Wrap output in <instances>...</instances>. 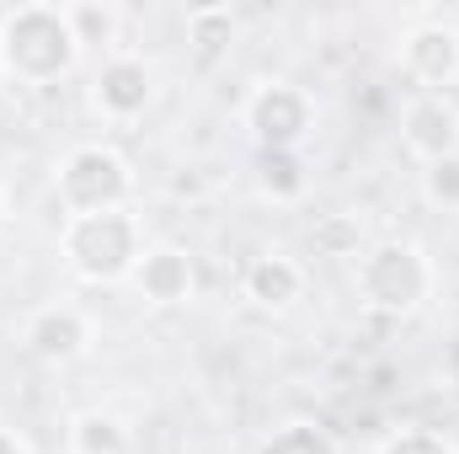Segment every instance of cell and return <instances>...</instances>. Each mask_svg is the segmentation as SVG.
<instances>
[{
	"label": "cell",
	"instance_id": "6da1fadb",
	"mask_svg": "<svg viewBox=\"0 0 459 454\" xmlns=\"http://www.w3.org/2000/svg\"><path fill=\"white\" fill-rule=\"evenodd\" d=\"M86 65L59 0H22L0 11V75L16 92H48Z\"/></svg>",
	"mask_w": 459,
	"mask_h": 454
},
{
	"label": "cell",
	"instance_id": "7a4b0ae2",
	"mask_svg": "<svg viewBox=\"0 0 459 454\" xmlns=\"http://www.w3.org/2000/svg\"><path fill=\"white\" fill-rule=\"evenodd\" d=\"M144 251H150V230H144L139 209L59 220V262L86 289H117V284H128Z\"/></svg>",
	"mask_w": 459,
	"mask_h": 454
},
{
	"label": "cell",
	"instance_id": "3957f363",
	"mask_svg": "<svg viewBox=\"0 0 459 454\" xmlns=\"http://www.w3.org/2000/svg\"><path fill=\"white\" fill-rule=\"evenodd\" d=\"M433 289H438V262L428 257V246H417L406 235L374 240L352 262V294L368 316L406 321L433 300Z\"/></svg>",
	"mask_w": 459,
	"mask_h": 454
},
{
	"label": "cell",
	"instance_id": "277c9868",
	"mask_svg": "<svg viewBox=\"0 0 459 454\" xmlns=\"http://www.w3.org/2000/svg\"><path fill=\"white\" fill-rule=\"evenodd\" d=\"M54 204H59V220L139 209V166L113 139H75L54 161Z\"/></svg>",
	"mask_w": 459,
	"mask_h": 454
},
{
	"label": "cell",
	"instance_id": "5b68a950",
	"mask_svg": "<svg viewBox=\"0 0 459 454\" xmlns=\"http://www.w3.org/2000/svg\"><path fill=\"white\" fill-rule=\"evenodd\" d=\"M235 118H240V128H246V139L256 150H294V155H305V144L321 128V102L294 75H256L240 92Z\"/></svg>",
	"mask_w": 459,
	"mask_h": 454
},
{
	"label": "cell",
	"instance_id": "8992f818",
	"mask_svg": "<svg viewBox=\"0 0 459 454\" xmlns=\"http://www.w3.org/2000/svg\"><path fill=\"white\" fill-rule=\"evenodd\" d=\"M155 102H160V70L139 48H123L91 65L86 75V113L97 128H139Z\"/></svg>",
	"mask_w": 459,
	"mask_h": 454
},
{
	"label": "cell",
	"instance_id": "52a82bcc",
	"mask_svg": "<svg viewBox=\"0 0 459 454\" xmlns=\"http://www.w3.org/2000/svg\"><path fill=\"white\" fill-rule=\"evenodd\" d=\"M16 342H22L38 363H48V369H70V363L91 358V347H97V321H91V310L75 305V300H38V305H27V310L16 316Z\"/></svg>",
	"mask_w": 459,
	"mask_h": 454
},
{
	"label": "cell",
	"instance_id": "ba28073f",
	"mask_svg": "<svg viewBox=\"0 0 459 454\" xmlns=\"http://www.w3.org/2000/svg\"><path fill=\"white\" fill-rule=\"evenodd\" d=\"M395 70L411 81V92H449L459 86V22L444 11H422L401 43H395Z\"/></svg>",
	"mask_w": 459,
	"mask_h": 454
},
{
	"label": "cell",
	"instance_id": "9c48e42d",
	"mask_svg": "<svg viewBox=\"0 0 459 454\" xmlns=\"http://www.w3.org/2000/svg\"><path fill=\"white\" fill-rule=\"evenodd\" d=\"M401 150L417 166L459 155V102L449 92H411L401 108Z\"/></svg>",
	"mask_w": 459,
	"mask_h": 454
},
{
	"label": "cell",
	"instance_id": "30bf717a",
	"mask_svg": "<svg viewBox=\"0 0 459 454\" xmlns=\"http://www.w3.org/2000/svg\"><path fill=\"white\" fill-rule=\"evenodd\" d=\"M128 289H134L139 305H150V310H182V305H193V294H198V262H193V251L177 246V240H150V251L139 257Z\"/></svg>",
	"mask_w": 459,
	"mask_h": 454
},
{
	"label": "cell",
	"instance_id": "8fae6325",
	"mask_svg": "<svg viewBox=\"0 0 459 454\" xmlns=\"http://www.w3.org/2000/svg\"><path fill=\"white\" fill-rule=\"evenodd\" d=\"M310 294V267L289 251H256L240 267V300L256 316H289Z\"/></svg>",
	"mask_w": 459,
	"mask_h": 454
},
{
	"label": "cell",
	"instance_id": "7c38bea8",
	"mask_svg": "<svg viewBox=\"0 0 459 454\" xmlns=\"http://www.w3.org/2000/svg\"><path fill=\"white\" fill-rule=\"evenodd\" d=\"M65 16H70V32L86 54V65H102L123 54V32H128V11L113 5V0H65Z\"/></svg>",
	"mask_w": 459,
	"mask_h": 454
},
{
	"label": "cell",
	"instance_id": "4fadbf2b",
	"mask_svg": "<svg viewBox=\"0 0 459 454\" xmlns=\"http://www.w3.org/2000/svg\"><path fill=\"white\" fill-rule=\"evenodd\" d=\"M65 454H134V428L113 406H81L65 423Z\"/></svg>",
	"mask_w": 459,
	"mask_h": 454
},
{
	"label": "cell",
	"instance_id": "5bb4252c",
	"mask_svg": "<svg viewBox=\"0 0 459 454\" xmlns=\"http://www.w3.org/2000/svg\"><path fill=\"white\" fill-rule=\"evenodd\" d=\"M251 182L267 204H305L310 198V161L294 155V150H256V166H251Z\"/></svg>",
	"mask_w": 459,
	"mask_h": 454
},
{
	"label": "cell",
	"instance_id": "9a60e30c",
	"mask_svg": "<svg viewBox=\"0 0 459 454\" xmlns=\"http://www.w3.org/2000/svg\"><path fill=\"white\" fill-rule=\"evenodd\" d=\"M235 32H240V16L230 5H193L187 11V48L198 59V70H214L225 59Z\"/></svg>",
	"mask_w": 459,
	"mask_h": 454
},
{
	"label": "cell",
	"instance_id": "2e32d148",
	"mask_svg": "<svg viewBox=\"0 0 459 454\" xmlns=\"http://www.w3.org/2000/svg\"><path fill=\"white\" fill-rule=\"evenodd\" d=\"M251 454H342L337 444V433L326 428V423H316V417H289V423H278V428H267Z\"/></svg>",
	"mask_w": 459,
	"mask_h": 454
},
{
	"label": "cell",
	"instance_id": "e0dca14e",
	"mask_svg": "<svg viewBox=\"0 0 459 454\" xmlns=\"http://www.w3.org/2000/svg\"><path fill=\"white\" fill-rule=\"evenodd\" d=\"M417 188H422V204H428V209L459 214V155L422 166V171H417Z\"/></svg>",
	"mask_w": 459,
	"mask_h": 454
},
{
	"label": "cell",
	"instance_id": "ac0fdd59",
	"mask_svg": "<svg viewBox=\"0 0 459 454\" xmlns=\"http://www.w3.org/2000/svg\"><path fill=\"white\" fill-rule=\"evenodd\" d=\"M316 251L321 257H363V225H358V214H326V220H316Z\"/></svg>",
	"mask_w": 459,
	"mask_h": 454
},
{
	"label": "cell",
	"instance_id": "d6986e66",
	"mask_svg": "<svg viewBox=\"0 0 459 454\" xmlns=\"http://www.w3.org/2000/svg\"><path fill=\"white\" fill-rule=\"evenodd\" d=\"M374 454H459V450L444 433H433V428H401V433H390Z\"/></svg>",
	"mask_w": 459,
	"mask_h": 454
},
{
	"label": "cell",
	"instance_id": "ffe728a7",
	"mask_svg": "<svg viewBox=\"0 0 459 454\" xmlns=\"http://www.w3.org/2000/svg\"><path fill=\"white\" fill-rule=\"evenodd\" d=\"M0 454H38V444H32L16 423H5V417H0Z\"/></svg>",
	"mask_w": 459,
	"mask_h": 454
},
{
	"label": "cell",
	"instance_id": "44dd1931",
	"mask_svg": "<svg viewBox=\"0 0 459 454\" xmlns=\"http://www.w3.org/2000/svg\"><path fill=\"white\" fill-rule=\"evenodd\" d=\"M11 204H16V193H11V182H5V171H0V225L11 220Z\"/></svg>",
	"mask_w": 459,
	"mask_h": 454
},
{
	"label": "cell",
	"instance_id": "7402d4cb",
	"mask_svg": "<svg viewBox=\"0 0 459 454\" xmlns=\"http://www.w3.org/2000/svg\"><path fill=\"white\" fill-rule=\"evenodd\" d=\"M11 108H16V86H11V81L0 75V118L11 113Z\"/></svg>",
	"mask_w": 459,
	"mask_h": 454
}]
</instances>
